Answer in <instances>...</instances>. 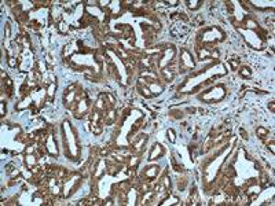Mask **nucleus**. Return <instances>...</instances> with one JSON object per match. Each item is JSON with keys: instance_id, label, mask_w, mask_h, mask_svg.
Returning a JSON list of instances; mask_svg holds the SVG:
<instances>
[{"instance_id": "1", "label": "nucleus", "mask_w": 275, "mask_h": 206, "mask_svg": "<svg viewBox=\"0 0 275 206\" xmlns=\"http://www.w3.org/2000/svg\"><path fill=\"white\" fill-rule=\"evenodd\" d=\"M62 133H63V144H65V151L69 159H77L80 150H78V144H77L76 133L73 131L72 125L69 121H63L62 124Z\"/></svg>"}, {"instance_id": "2", "label": "nucleus", "mask_w": 275, "mask_h": 206, "mask_svg": "<svg viewBox=\"0 0 275 206\" xmlns=\"http://www.w3.org/2000/svg\"><path fill=\"white\" fill-rule=\"evenodd\" d=\"M226 73H227V70H226L224 65H216V66L208 69L205 73H201V74H198V76L191 77L180 91H183V92H189V91L194 90L197 85L205 83V80H208V78H212L213 76H223V74H226Z\"/></svg>"}, {"instance_id": "3", "label": "nucleus", "mask_w": 275, "mask_h": 206, "mask_svg": "<svg viewBox=\"0 0 275 206\" xmlns=\"http://www.w3.org/2000/svg\"><path fill=\"white\" fill-rule=\"evenodd\" d=\"M231 151V146L230 147H227V150H224V151L221 152L220 155L217 158H215V161H212L209 165L206 166V169H205V176H206V181L208 183H212L213 180H215V177H216L217 172H219V169H220V166L223 165V161H224V158L228 155V152Z\"/></svg>"}, {"instance_id": "4", "label": "nucleus", "mask_w": 275, "mask_h": 206, "mask_svg": "<svg viewBox=\"0 0 275 206\" xmlns=\"http://www.w3.org/2000/svg\"><path fill=\"white\" fill-rule=\"evenodd\" d=\"M238 32L244 36L245 41L248 43V45L253 49H262L263 48V40L262 37L257 35L254 30H250V29H244V28H239Z\"/></svg>"}, {"instance_id": "5", "label": "nucleus", "mask_w": 275, "mask_h": 206, "mask_svg": "<svg viewBox=\"0 0 275 206\" xmlns=\"http://www.w3.org/2000/svg\"><path fill=\"white\" fill-rule=\"evenodd\" d=\"M224 96H226V88L223 85H216V87L211 88L206 94L201 95V99L208 103H213V102H220Z\"/></svg>"}, {"instance_id": "6", "label": "nucleus", "mask_w": 275, "mask_h": 206, "mask_svg": "<svg viewBox=\"0 0 275 206\" xmlns=\"http://www.w3.org/2000/svg\"><path fill=\"white\" fill-rule=\"evenodd\" d=\"M139 118H142V113L139 111V110H132L131 114L127 117V121L124 122V125H122V129H121V138H127L128 135H129V132H131L132 126H134V124H135L136 120H139Z\"/></svg>"}, {"instance_id": "7", "label": "nucleus", "mask_w": 275, "mask_h": 206, "mask_svg": "<svg viewBox=\"0 0 275 206\" xmlns=\"http://www.w3.org/2000/svg\"><path fill=\"white\" fill-rule=\"evenodd\" d=\"M70 61L73 63H77V65H84V66H92L98 72L99 67H98V63L95 62V59L91 56V55H81V54H74L70 56Z\"/></svg>"}, {"instance_id": "8", "label": "nucleus", "mask_w": 275, "mask_h": 206, "mask_svg": "<svg viewBox=\"0 0 275 206\" xmlns=\"http://www.w3.org/2000/svg\"><path fill=\"white\" fill-rule=\"evenodd\" d=\"M107 55L110 56V58L113 59V62H114V65L117 66V69H118V74H120V78H121V84H124L125 85L127 83H128V77H127V69H125V66H124V63L120 61V58H118L117 55L114 54L113 51H110L109 49L107 51Z\"/></svg>"}, {"instance_id": "9", "label": "nucleus", "mask_w": 275, "mask_h": 206, "mask_svg": "<svg viewBox=\"0 0 275 206\" xmlns=\"http://www.w3.org/2000/svg\"><path fill=\"white\" fill-rule=\"evenodd\" d=\"M224 37V35H223V32L219 29V28L213 26L211 28V29H208V30L204 32L202 35V40L205 41V43H209V41H215V40H221Z\"/></svg>"}, {"instance_id": "10", "label": "nucleus", "mask_w": 275, "mask_h": 206, "mask_svg": "<svg viewBox=\"0 0 275 206\" xmlns=\"http://www.w3.org/2000/svg\"><path fill=\"white\" fill-rule=\"evenodd\" d=\"M194 66H195V63H194L193 55L187 49H183L180 55V69L183 67L182 72H186V69H194Z\"/></svg>"}, {"instance_id": "11", "label": "nucleus", "mask_w": 275, "mask_h": 206, "mask_svg": "<svg viewBox=\"0 0 275 206\" xmlns=\"http://www.w3.org/2000/svg\"><path fill=\"white\" fill-rule=\"evenodd\" d=\"M45 147H47V151H48L50 155H52V157H58L59 155V150H58V147H57V142H55V139H54V135H50V136L47 138Z\"/></svg>"}, {"instance_id": "12", "label": "nucleus", "mask_w": 275, "mask_h": 206, "mask_svg": "<svg viewBox=\"0 0 275 206\" xmlns=\"http://www.w3.org/2000/svg\"><path fill=\"white\" fill-rule=\"evenodd\" d=\"M78 180H80V176L78 175H76V176H73L70 180H68L66 183H65V186H63V197L65 198H68L70 194L73 193L72 190L74 188V186H76L77 183H78Z\"/></svg>"}, {"instance_id": "13", "label": "nucleus", "mask_w": 275, "mask_h": 206, "mask_svg": "<svg viewBox=\"0 0 275 206\" xmlns=\"http://www.w3.org/2000/svg\"><path fill=\"white\" fill-rule=\"evenodd\" d=\"M173 56H175V48H172V47H171V48H167V49H165V52H164L163 59H161V61H160V63H158V66L161 67V69H165L168 63L172 62Z\"/></svg>"}, {"instance_id": "14", "label": "nucleus", "mask_w": 275, "mask_h": 206, "mask_svg": "<svg viewBox=\"0 0 275 206\" xmlns=\"http://www.w3.org/2000/svg\"><path fill=\"white\" fill-rule=\"evenodd\" d=\"M88 107H90V104H88V100H87V99H81L80 102L77 103L76 117H83L87 111H88Z\"/></svg>"}, {"instance_id": "15", "label": "nucleus", "mask_w": 275, "mask_h": 206, "mask_svg": "<svg viewBox=\"0 0 275 206\" xmlns=\"http://www.w3.org/2000/svg\"><path fill=\"white\" fill-rule=\"evenodd\" d=\"M164 154V147L161 146V144H154L153 148H151V151H150V155H149V159H157V158H160L161 155Z\"/></svg>"}, {"instance_id": "16", "label": "nucleus", "mask_w": 275, "mask_h": 206, "mask_svg": "<svg viewBox=\"0 0 275 206\" xmlns=\"http://www.w3.org/2000/svg\"><path fill=\"white\" fill-rule=\"evenodd\" d=\"M105 172H106V162H105L103 158H100L99 162H98V166H96V170H95V173H94L95 179H99Z\"/></svg>"}, {"instance_id": "17", "label": "nucleus", "mask_w": 275, "mask_h": 206, "mask_svg": "<svg viewBox=\"0 0 275 206\" xmlns=\"http://www.w3.org/2000/svg\"><path fill=\"white\" fill-rule=\"evenodd\" d=\"M147 87H149L150 92L153 95H158L163 92V87L160 84H157V83H147Z\"/></svg>"}, {"instance_id": "18", "label": "nucleus", "mask_w": 275, "mask_h": 206, "mask_svg": "<svg viewBox=\"0 0 275 206\" xmlns=\"http://www.w3.org/2000/svg\"><path fill=\"white\" fill-rule=\"evenodd\" d=\"M25 164L28 165V168H33V166L37 164L36 157H35L33 154H26V157H25Z\"/></svg>"}, {"instance_id": "19", "label": "nucleus", "mask_w": 275, "mask_h": 206, "mask_svg": "<svg viewBox=\"0 0 275 206\" xmlns=\"http://www.w3.org/2000/svg\"><path fill=\"white\" fill-rule=\"evenodd\" d=\"M30 103H32V98H30V96H26L22 102L17 104V107H15V109H17V110H23V109L29 107V106H30Z\"/></svg>"}, {"instance_id": "20", "label": "nucleus", "mask_w": 275, "mask_h": 206, "mask_svg": "<svg viewBox=\"0 0 275 206\" xmlns=\"http://www.w3.org/2000/svg\"><path fill=\"white\" fill-rule=\"evenodd\" d=\"M157 173H158V168H157V166H150V168H147L146 176H147L149 179H154V177L157 176Z\"/></svg>"}, {"instance_id": "21", "label": "nucleus", "mask_w": 275, "mask_h": 206, "mask_svg": "<svg viewBox=\"0 0 275 206\" xmlns=\"http://www.w3.org/2000/svg\"><path fill=\"white\" fill-rule=\"evenodd\" d=\"M177 202H179V198H177V197H173V195H172V197L167 198L165 201H163V202H161V205H163V206H168V205H176Z\"/></svg>"}, {"instance_id": "22", "label": "nucleus", "mask_w": 275, "mask_h": 206, "mask_svg": "<svg viewBox=\"0 0 275 206\" xmlns=\"http://www.w3.org/2000/svg\"><path fill=\"white\" fill-rule=\"evenodd\" d=\"M138 90H139L140 92H142V95H144L146 98H151V96H153V94L150 92V90H149V87H147V85H139V87H138Z\"/></svg>"}, {"instance_id": "23", "label": "nucleus", "mask_w": 275, "mask_h": 206, "mask_svg": "<svg viewBox=\"0 0 275 206\" xmlns=\"http://www.w3.org/2000/svg\"><path fill=\"white\" fill-rule=\"evenodd\" d=\"M187 3V7L191 10H195V8H199V6H201V3L202 1H199V0H189V1H186Z\"/></svg>"}, {"instance_id": "24", "label": "nucleus", "mask_w": 275, "mask_h": 206, "mask_svg": "<svg viewBox=\"0 0 275 206\" xmlns=\"http://www.w3.org/2000/svg\"><path fill=\"white\" fill-rule=\"evenodd\" d=\"M55 91H57V84H55V83H51L50 87H48V90H47V95L52 99L55 95Z\"/></svg>"}, {"instance_id": "25", "label": "nucleus", "mask_w": 275, "mask_h": 206, "mask_svg": "<svg viewBox=\"0 0 275 206\" xmlns=\"http://www.w3.org/2000/svg\"><path fill=\"white\" fill-rule=\"evenodd\" d=\"M95 107H96V110H98V111H102V110H105L103 95H100V96H99V99H98V102H96V104H95Z\"/></svg>"}, {"instance_id": "26", "label": "nucleus", "mask_w": 275, "mask_h": 206, "mask_svg": "<svg viewBox=\"0 0 275 206\" xmlns=\"http://www.w3.org/2000/svg\"><path fill=\"white\" fill-rule=\"evenodd\" d=\"M74 94H76L74 91H72V92H68V94H66V96H65V103H66V104H70V103L73 102V99H74Z\"/></svg>"}, {"instance_id": "27", "label": "nucleus", "mask_w": 275, "mask_h": 206, "mask_svg": "<svg viewBox=\"0 0 275 206\" xmlns=\"http://www.w3.org/2000/svg\"><path fill=\"white\" fill-rule=\"evenodd\" d=\"M110 6L113 7V14H117L120 11V8H121L120 1H110Z\"/></svg>"}, {"instance_id": "28", "label": "nucleus", "mask_w": 275, "mask_h": 206, "mask_svg": "<svg viewBox=\"0 0 275 206\" xmlns=\"http://www.w3.org/2000/svg\"><path fill=\"white\" fill-rule=\"evenodd\" d=\"M167 135H168V140L171 142V143H175L176 142V135H175V132L172 129H168L167 131Z\"/></svg>"}, {"instance_id": "29", "label": "nucleus", "mask_w": 275, "mask_h": 206, "mask_svg": "<svg viewBox=\"0 0 275 206\" xmlns=\"http://www.w3.org/2000/svg\"><path fill=\"white\" fill-rule=\"evenodd\" d=\"M239 74H241L242 77H250L252 72H250V69H249V67H242V69L239 70Z\"/></svg>"}, {"instance_id": "30", "label": "nucleus", "mask_w": 275, "mask_h": 206, "mask_svg": "<svg viewBox=\"0 0 275 206\" xmlns=\"http://www.w3.org/2000/svg\"><path fill=\"white\" fill-rule=\"evenodd\" d=\"M113 120H114V110H110V111L106 114V122H107V124H112Z\"/></svg>"}, {"instance_id": "31", "label": "nucleus", "mask_w": 275, "mask_h": 206, "mask_svg": "<svg viewBox=\"0 0 275 206\" xmlns=\"http://www.w3.org/2000/svg\"><path fill=\"white\" fill-rule=\"evenodd\" d=\"M257 135H259L260 138H264V136H267V135H268V131H267L266 128H263V126H259V129H257Z\"/></svg>"}, {"instance_id": "32", "label": "nucleus", "mask_w": 275, "mask_h": 206, "mask_svg": "<svg viewBox=\"0 0 275 206\" xmlns=\"http://www.w3.org/2000/svg\"><path fill=\"white\" fill-rule=\"evenodd\" d=\"M144 143H146V138H142V139L139 140V143H136V144H135V150H136V151H140V150L143 148L142 146H143Z\"/></svg>"}, {"instance_id": "33", "label": "nucleus", "mask_w": 275, "mask_h": 206, "mask_svg": "<svg viewBox=\"0 0 275 206\" xmlns=\"http://www.w3.org/2000/svg\"><path fill=\"white\" fill-rule=\"evenodd\" d=\"M59 30L62 32V33H68V32H69L68 23H65V22H61V23H59Z\"/></svg>"}, {"instance_id": "34", "label": "nucleus", "mask_w": 275, "mask_h": 206, "mask_svg": "<svg viewBox=\"0 0 275 206\" xmlns=\"http://www.w3.org/2000/svg\"><path fill=\"white\" fill-rule=\"evenodd\" d=\"M248 193H262V187L260 186H253L248 188Z\"/></svg>"}, {"instance_id": "35", "label": "nucleus", "mask_w": 275, "mask_h": 206, "mask_svg": "<svg viewBox=\"0 0 275 206\" xmlns=\"http://www.w3.org/2000/svg\"><path fill=\"white\" fill-rule=\"evenodd\" d=\"M7 63H8L10 67H15V66H17V59H15V58H8Z\"/></svg>"}, {"instance_id": "36", "label": "nucleus", "mask_w": 275, "mask_h": 206, "mask_svg": "<svg viewBox=\"0 0 275 206\" xmlns=\"http://www.w3.org/2000/svg\"><path fill=\"white\" fill-rule=\"evenodd\" d=\"M163 184H164V187H165V188H169V187H171V181H169V179H168L167 176H165V177L163 179Z\"/></svg>"}, {"instance_id": "37", "label": "nucleus", "mask_w": 275, "mask_h": 206, "mask_svg": "<svg viewBox=\"0 0 275 206\" xmlns=\"http://www.w3.org/2000/svg\"><path fill=\"white\" fill-rule=\"evenodd\" d=\"M92 132H94L95 135H99V133H102V128H100L99 125H96V126H92Z\"/></svg>"}, {"instance_id": "38", "label": "nucleus", "mask_w": 275, "mask_h": 206, "mask_svg": "<svg viewBox=\"0 0 275 206\" xmlns=\"http://www.w3.org/2000/svg\"><path fill=\"white\" fill-rule=\"evenodd\" d=\"M163 73L165 74V77H167V80H171V78H172V72H169L168 69H164Z\"/></svg>"}, {"instance_id": "39", "label": "nucleus", "mask_w": 275, "mask_h": 206, "mask_svg": "<svg viewBox=\"0 0 275 206\" xmlns=\"http://www.w3.org/2000/svg\"><path fill=\"white\" fill-rule=\"evenodd\" d=\"M0 116L3 117V116H6V107H4V102H1L0 103Z\"/></svg>"}, {"instance_id": "40", "label": "nucleus", "mask_w": 275, "mask_h": 206, "mask_svg": "<svg viewBox=\"0 0 275 206\" xmlns=\"http://www.w3.org/2000/svg\"><path fill=\"white\" fill-rule=\"evenodd\" d=\"M208 55H209V52H208L206 49H201L199 51V59H202L204 56H208Z\"/></svg>"}, {"instance_id": "41", "label": "nucleus", "mask_w": 275, "mask_h": 206, "mask_svg": "<svg viewBox=\"0 0 275 206\" xmlns=\"http://www.w3.org/2000/svg\"><path fill=\"white\" fill-rule=\"evenodd\" d=\"M33 151H35V146H29V147H26V150H25L26 154H33Z\"/></svg>"}, {"instance_id": "42", "label": "nucleus", "mask_w": 275, "mask_h": 206, "mask_svg": "<svg viewBox=\"0 0 275 206\" xmlns=\"http://www.w3.org/2000/svg\"><path fill=\"white\" fill-rule=\"evenodd\" d=\"M165 3H168V4H171V6H176V4H177V1H176V0H172V1H171V0H168V1H165Z\"/></svg>"}, {"instance_id": "43", "label": "nucleus", "mask_w": 275, "mask_h": 206, "mask_svg": "<svg viewBox=\"0 0 275 206\" xmlns=\"http://www.w3.org/2000/svg\"><path fill=\"white\" fill-rule=\"evenodd\" d=\"M59 193V187H54L52 186V194H58Z\"/></svg>"}, {"instance_id": "44", "label": "nucleus", "mask_w": 275, "mask_h": 206, "mask_svg": "<svg viewBox=\"0 0 275 206\" xmlns=\"http://www.w3.org/2000/svg\"><path fill=\"white\" fill-rule=\"evenodd\" d=\"M107 98H109V100H110V103H116V100H114V98H113V96H112V95H110V94L107 95Z\"/></svg>"}, {"instance_id": "45", "label": "nucleus", "mask_w": 275, "mask_h": 206, "mask_svg": "<svg viewBox=\"0 0 275 206\" xmlns=\"http://www.w3.org/2000/svg\"><path fill=\"white\" fill-rule=\"evenodd\" d=\"M268 147H270V150H271V152H272V154H274V152H275V148H274V143H271V144H270V146H268Z\"/></svg>"}, {"instance_id": "46", "label": "nucleus", "mask_w": 275, "mask_h": 206, "mask_svg": "<svg viewBox=\"0 0 275 206\" xmlns=\"http://www.w3.org/2000/svg\"><path fill=\"white\" fill-rule=\"evenodd\" d=\"M212 56H215V58H219V52H217V51H213V52H212Z\"/></svg>"}, {"instance_id": "47", "label": "nucleus", "mask_w": 275, "mask_h": 206, "mask_svg": "<svg viewBox=\"0 0 275 206\" xmlns=\"http://www.w3.org/2000/svg\"><path fill=\"white\" fill-rule=\"evenodd\" d=\"M136 161H138V158H135V157H134V159H132V161H131V166H134V165H135V164H136Z\"/></svg>"}, {"instance_id": "48", "label": "nucleus", "mask_w": 275, "mask_h": 206, "mask_svg": "<svg viewBox=\"0 0 275 206\" xmlns=\"http://www.w3.org/2000/svg\"><path fill=\"white\" fill-rule=\"evenodd\" d=\"M18 173H19L18 170H14V172H11V176H13V177H14V176H17V175H18Z\"/></svg>"}]
</instances>
